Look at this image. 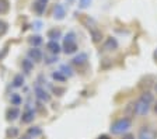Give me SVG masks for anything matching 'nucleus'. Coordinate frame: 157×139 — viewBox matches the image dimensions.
Segmentation results:
<instances>
[{
    "instance_id": "nucleus-38",
    "label": "nucleus",
    "mask_w": 157,
    "mask_h": 139,
    "mask_svg": "<svg viewBox=\"0 0 157 139\" xmlns=\"http://www.w3.org/2000/svg\"><path fill=\"white\" fill-rule=\"evenodd\" d=\"M72 2H73V0H67V3H72Z\"/></svg>"
},
{
    "instance_id": "nucleus-4",
    "label": "nucleus",
    "mask_w": 157,
    "mask_h": 139,
    "mask_svg": "<svg viewBox=\"0 0 157 139\" xmlns=\"http://www.w3.org/2000/svg\"><path fill=\"white\" fill-rule=\"evenodd\" d=\"M137 139H157V132L149 126H142L137 133Z\"/></svg>"
},
{
    "instance_id": "nucleus-5",
    "label": "nucleus",
    "mask_w": 157,
    "mask_h": 139,
    "mask_svg": "<svg viewBox=\"0 0 157 139\" xmlns=\"http://www.w3.org/2000/svg\"><path fill=\"white\" fill-rule=\"evenodd\" d=\"M150 106L151 104H149L147 101H144V100H142L139 97V100L136 101V115H139V117L146 115L149 113V110H150Z\"/></svg>"
},
{
    "instance_id": "nucleus-27",
    "label": "nucleus",
    "mask_w": 157,
    "mask_h": 139,
    "mask_svg": "<svg viewBox=\"0 0 157 139\" xmlns=\"http://www.w3.org/2000/svg\"><path fill=\"white\" fill-rule=\"evenodd\" d=\"M140 98L142 100H144V101H147V103L149 104H151L153 103V94H151V93H149V91H143V94H142L140 96Z\"/></svg>"
},
{
    "instance_id": "nucleus-25",
    "label": "nucleus",
    "mask_w": 157,
    "mask_h": 139,
    "mask_svg": "<svg viewBox=\"0 0 157 139\" xmlns=\"http://www.w3.org/2000/svg\"><path fill=\"white\" fill-rule=\"evenodd\" d=\"M10 101H11V106L17 107V106H20V104H21L23 98H21V96H20V94L14 93V94H11V97H10Z\"/></svg>"
},
{
    "instance_id": "nucleus-17",
    "label": "nucleus",
    "mask_w": 157,
    "mask_h": 139,
    "mask_svg": "<svg viewBox=\"0 0 157 139\" xmlns=\"http://www.w3.org/2000/svg\"><path fill=\"white\" fill-rule=\"evenodd\" d=\"M41 133H42V129L39 128V126H31V128L27 129L25 135L28 136V138H31V139H35V138H38Z\"/></svg>"
},
{
    "instance_id": "nucleus-32",
    "label": "nucleus",
    "mask_w": 157,
    "mask_h": 139,
    "mask_svg": "<svg viewBox=\"0 0 157 139\" xmlns=\"http://www.w3.org/2000/svg\"><path fill=\"white\" fill-rule=\"evenodd\" d=\"M53 91H55V93H63V91H65V89H58V87H55V89H53Z\"/></svg>"
},
{
    "instance_id": "nucleus-7",
    "label": "nucleus",
    "mask_w": 157,
    "mask_h": 139,
    "mask_svg": "<svg viewBox=\"0 0 157 139\" xmlns=\"http://www.w3.org/2000/svg\"><path fill=\"white\" fill-rule=\"evenodd\" d=\"M34 118H35V111L31 107H25V110L23 111V115H21V122L23 124H29L33 122Z\"/></svg>"
},
{
    "instance_id": "nucleus-16",
    "label": "nucleus",
    "mask_w": 157,
    "mask_h": 139,
    "mask_svg": "<svg viewBox=\"0 0 157 139\" xmlns=\"http://www.w3.org/2000/svg\"><path fill=\"white\" fill-rule=\"evenodd\" d=\"M21 68H23V72L25 73V75H29L34 69V62L31 59H28V58H25V59H23V62H21Z\"/></svg>"
},
{
    "instance_id": "nucleus-19",
    "label": "nucleus",
    "mask_w": 157,
    "mask_h": 139,
    "mask_svg": "<svg viewBox=\"0 0 157 139\" xmlns=\"http://www.w3.org/2000/svg\"><path fill=\"white\" fill-rule=\"evenodd\" d=\"M28 44L33 46V48H38V46L42 44V38L39 35H31L28 38Z\"/></svg>"
},
{
    "instance_id": "nucleus-30",
    "label": "nucleus",
    "mask_w": 157,
    "mask_h": 139,
    "mask_svg": "<svg viewBox=\"0 0 157 139\" xmlns=\"http://www.w3.org/2000/svg\"><path fill=\"white\" fill-rule=\"evenodd\" d=\"M122 139H136V138H135L133 133H125V135L122 136Z\"/></svg>"
},
{
    "instance_id": "nucleus-6",
    "label": "nucleus",
    "mask_w": 157,
    "mask_h": 139,
    "mask_svg": "<svg viewBox=\"0 0 157 139\" xmlns=\"http://www.w3.org/2000/svg\"><path fill=\"white\" fill-rule=\"evenodd\" d=\"M27 58L31 59L34 63H38V62L42 60L44 53H42V51L39 49V48H31V49H28V52H27Z\"/></svg>"
},
{
    "instance_id": "nucleus-33",
    "label": "nucleus",
    "mask_w": 157,
    "mask_h": 139,
    "mask_svg": "<svg viewBox=\"0 0 157 139\" xmlns=\"http://www.w3.org/2000/svg\"><path fill=\"white\" fill-rule=\"evenodd\" d=\"M34 25H35V28H36V30H39V28H41V25H42V24H41V23H39V21H38V23H35V24H34Z\"/></svg>"
},
{
    "instance_id": "nucleus-36",
    "label": "nucleus",
    "mask_w": 157,
    "mask_h": 139,
    "mask_svg": "<svg viewBox=\"0 0 157 139\" xmlns=\"http://www.w3.org/2000/svg\"><path fill=\"white\" fill-rule=\"evenodd\" d=\"M154 93L157 94V82H156V84H154Z\"/></svg>"
},
{
    "instance_id": "nucleus-28",
    "label": "nucleus",
    "mask_w": 157,
    "mask_h": 139,
    "mask_svg": "<svg viewBox=\"0 0 157 139\" xmlns=\"http://www.w3.org/2000/svg\"><path fill=\"white\" fill-rule=\"evenodd\" d=\"M91 2L93 0H78V7L80 9H87V7H90Z\"/></svg>"
},
{
    "instance_id": "nucleus-1",
    "label": "nucleus",
    "mask_w": 157,
    "mask_h": 139,
    "mask_svg": "<svg viewBox=\"0 0 157 139\" xmlns=\"http://www.w3.org/2000/svg\"><path fill=\"white\" fill-rule=\"evenodd\" d=\"M78 45L77 41H76V34L73 31L67 33L63 38V45H62V51L66 53V55H72V53L77 52Z\"/></svg>"
},
{
    "instance_id": "nucleus-10",
    "label": "nucleus",
    "mask_w": 157,
    "mask_h": 139,
    "mask_svg": "<svg viewBox=\"0 0 157 139\" xmlns=\"http://www.w3.org/2000/svg\"><path fill=\"white\" fill-rule=\"evenodd\" d=\"M35 96H36V98L38 100H41V101H49L51 100V96H49V93L46 91L44 87H41V86H35Z\"/></svg>"
},
{
    "instance_id": "nucleus-23",
    "label": "nucleus",
    "mask_w": 157,
    "mask_h": 139,
    "mask_svg": "<svg viewBox=\"0 0 157 139\" xmlns=\"http://www.w3.org/2000/svg\"><path fill=\"white\" fill-rule=\"evenodd\" d=\"M24 84V76L23 75H16L13 79V87H23Z\"/></svg>"
},
{
    "instance_id": "nucleus-22",
    "label": "nucleus",
    "mask_w": 157,
    "mask_h": 139,
    "mask_svg": "<svg viewBox=\"0 0 157 139\" xmlns=\"http://www.w3.org/2000/svg\"><path fill=\"white\" fill-rule=\"evenodd\" d=\"M59 70H60V72H62L66 77H72L73 75H75V73H73V69L70 68V65H62Z\"/></svg>"
},
{
    "instance_id": "nucleus-9",
    "label": "nucleus",
    "mask_w": 157,
    "mask_h": 139,
    "mask_svg": "<svg viewBox=\"0 0 157 139\" xmlns=\"http://www.w3.org/2000/svg\"><path fill=\"white\" fill-rule=\"evenodd\" d=\"M46 6H48V0H35L33 4V10L35 11L38 16H41V14L45 11Z\"/></svg>"
},
{
    "instance_id": "nucleus-31",
    "label": "nucleus",
    "mask_w": 157,
    "mask_h": 139,
    "mask_svg": "<svg viewBox=\"0 0 157 139\" xmlns=\"http://www.w3.org/2000/svg\"><path fill=\"white\" fill-rule=\"evenodd\" d=\"M97 139H111V138H109V135H107V133H102V135H100Z\"/></svg>"
},
{
    "instance_id": "nucleus-13",
    "label": "nucleus",
    "mask_w": 157,
    "mask_h": 139,
    "mask_svg": "<svg viewBox=\"0 0 157 139\" xmlns=\"http://www.w3.org/2000/svg\"><path fill=\"white\" fill-rule=\"evenodd\" d=\"M46 49H48L49 53H52V55H58L62 51V46L58 44V41H48L46 42Z\"/></svg>"
},
{
    "instance_id": "nucleus-21",
    "label": "nucleus",
    "mask_w": 157,
    "mask_h": 139,
    "mask_svg": "<svg viewBox=\"0 0 157 139\" xmlns=\"http://www.w3.org/2000/svg\"><path fill=\"white\" fill-rule=\"evenodd\" d=\"M6 136H7V139H14V138H17V136H18V128H16V126L7 128Z\"/></svg>"
},
{
    "instance_id": "nucleus-29",
    "label": "nucleus",
    "mask_w": 157,
    "mask_h": 139,
    "mask_svg": "<svg viewBox=\"0 0 157 139\" xmlns=\"http://www.w3.org/2000/svg\"><path fill=\"white\" fill-rule=\"evenodd\" d=\"M45 60L48 65H51V63H55L56 60H58V55H52L51 53V56H45Z\"/></svg>"
},
{
    "instance_id": "nucleus-37",
    "label": "nucleus",
    "mask_w": 157,
    "mask_h": 139,
    "mask_svg": "<svg viewBox=\"0 0 157 139\" xmlns=\"http://www.w3.org/2000/svg\"><path fill=\"white\" fill-rule=\"evenodd\" d=\"M21 139H31V138H28V136L25 135V136H24V138H21Z\"/></svg>"
},
{
    "instance_id": "nucleus-18",
    "label": "nucleus",
    "mask_w": 157,
    "mask_h": 139,
    "mask_svg": "<svg viewBox=\"0 0 157 139\" xmlns=\"http://www.w3.org/2000/svg\"><path fill=\"white\" fill-rule=\"evenodd\" d=\"M46 37L49 38V41H58L60 37H62V31L59 28H51V30L46 33Z\"/></svg>"
},
{
    "instance_id": "nucleus-12",
    "label": "nucleus",
    "mask_w": 157,
    "mask_h": 139,
    "mask_svg": "<svg viewBox=\"0 0 157 139\" xmlns=\"http://www.w3.org/2000/svg\"><path fill=\"white\" fill-rule=\"evenodd\" d=\"M20 115H21V114H20L18 107H14V106L9 107L7 111H6V119L7 121H14V119H17Z\"/></svg>"
},
{
    "instance_id": "nucleus-20",
    "label": "nucleus",
    "mask_w": 157,
    "mask_h": 139,
    "mask_svg": "<svg viewBox=\"0 0 157 139\" xmlns=\"http://www.w3.org/2000/svg\"><path fill=\"white\" fill-rule=\"evenodd\" d=\"M10 10V3L9 0H0V16L9 13Z\"/></svg>"
},
{
    "instance_id": "nucleus-26",
    "label": "nucleus",
    "mask_w": 157,
    "mask_h": 139,
    "mask_svg": "<svg viewBox=\"0 0 157 139\" xmlns=\"http://www.w3.org/2000/svg\"><path fill=\"white\" fill-rule=\"evenodd\" d=\"M9 30V23L4 20H0V37H3Z\"/></svg>"
},
{
    "instance_id": "nucleus-11",
    "label": "nucleus",
    "mask_w": 157,
    "mask_h": 139,
    "mask_svg": "<svg viewBox=\"0 0 157 139\" xmlns=\"http://www.w3.org/2000/svg\"><path fill=\"white\" fill-rule=\"evenodd\" d=\"M88 60V55L86 52H80L78 55H76L72 59V65H76V66H83L86 65Z\"/></svg>"
},
{
    "instance_id": "nucleus-35",
    "label": "nucleus",
    "mask_w": 157,
    "mask_h": 139,
    "mask_svg": "<svg viewBox=\"0 0 157 139\" xmlns=\"http://www.w3.org/2000/svg\"><path fill=\"white\" fill-rule=\"evenodd\" d=\"M153 111H154V114H157V101L154 103V106H153Z\"/></svg>"
},
{
    "instance_id": "nucleus-34",
    "label": "nucleus",
    "mask_w": 157,
    "mask_h": 139,
    "mask_svg": "<svg viewBox=\"0 0 157 139\" xmlns=\"http://www.w3.org/2000/svg\"><path fill=\"white\" fill-rule=\"evenodd\" d=\"M153 58H154V60L157 62V48L154 49V52H153Z\"/></svg>"
},
{
    "instance_id": "nucleus-3",
    "label": "nucleus",
    "mask_w": 157,
    "mask_h": 139,
    "mask_svg": "<svg viewBox=\"0 0 157 139\" xmlns=\"http://www.w3.org/2000/svg\"><path fill=\"white\" fill-rule=\"evenodd\" d=\"M118 46H119V44H118L117 38H114V37H107L105 41L102 42L101 51H104V52H111V51L118 49Z\"/></svg>"
},
{
    "instance_id": "nucleus-2",
    "label": "nucleus",
    "mask_w": 157,
    "mask_h": 139,
    "mask_svg": "<svg viewBox=\"0 0 157 139\" xmlns=\"http://www.w3.org/2000/svg\"><path fill=\"white\" fill-rule=\"evenodd\" d=\"M131 126H132V119L124 117V118L117 119V121H115V122L111 125L109 131H111V133H114V135H121V133L126 132Z\"/></svg>"
},
{
    "instance_id": "nucleus-24",
    "label": "nucleus",
    "mask_w": 157,
    "mask_h": 139,
    "mask_svg": "<svg viewBox=\"0 0 157 139\" xmlns=\"http://www.w3.org/2000/svg\"><path fill=\"white\" fill-rule=\"evenodd\" d=\"M52 77L56 80V82H59V83H63V82H66V80H67V77H66L65 75L60 72V70H58V72H53L52 73Z\"/></svg>"
},
{
    "instance_id": "nucleus-14",
    "label": "nucleus",
    "mask_w": 157,
    "mask_h": 139,
    "mask_svg": "<svg viewBox=\"0 0 157 139\" xmlns=\"http://www.w3.org/2000/svg\"><path fill=\"white\" fill-rule=\"evenodd\" d=\"M124 115L126 117V118H133L135 115H136V103H129L125 106V110H124Z\"/></svg>"
},
{
    "instance_id": "nucleus-8",
    "label": "nucleus",
    "mask_w": 157,
    "mask_h": 139,
    "mask_svg": "<svg viewBox=\"0 0 157 139\" xmlns=\"http://www.w3.org/2000/svg\"><path fill=\"white\" fill-rule=\"evenodd\" d=\"M66 16V9L63 4L58 3L55 4V7H53V18L55 20H63Z\"/></svg>"
},
{
    "instance_id": "nucleus-15",
    "label": "nucleus",
    "mask_w": 157,
    "mask_h": 139,
    "mask_svg": "<svg viewBox=\"0 0 157 139\" xmlns=\"http://www.w3.org/2000/svg\"><path fill=\"white\" fill-rule=\"evenodd\" d=\"M90 35H91V40H93V42L94 44H100L101 42V40H102V33H101V30L100 28H91L90 30Z\"/></svg>"
}]
</instances>
